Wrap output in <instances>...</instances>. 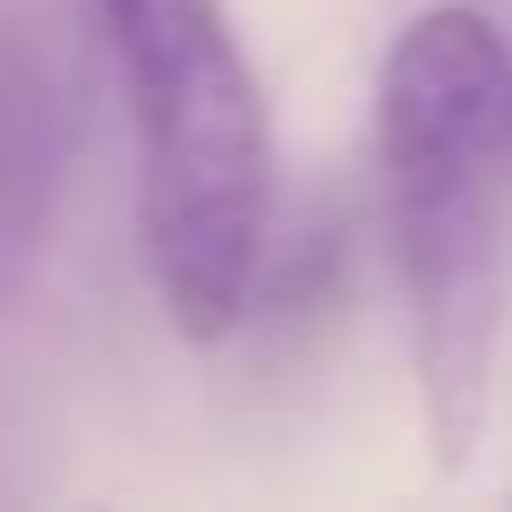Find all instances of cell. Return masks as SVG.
Wrapping results in <instances>:
<instances>
[{
    "mask_svg": "<svg viewBox=\"0 0 512 512\" xmlns=\"http://www.w3.org/2000/svg\"><path fill=\"white\" fill-rule=\"evenodd\" d=\"M376 180L427 453L461 470L495 410L512 299V43L487 9L444 0L393 35L376 77Z\"/></svg>",
    "mask_w": 512,
    "mask_h": 512,
    "instance_id": "cell-1",
    "label": "cell"
},
{
    "mask_svg": "<svg viewBox=\"0 0 512 512\" xmlns=\"http://www.w3.org/2000/svg\"><path fill=\"white\" fill-rule=\"evenodd\" d=\"M137 128V239L188 342L248 325L274 239V111L222 0H94Z\"/></svg>",
    "mask_w": 512,
    "mask_h": 512,
    "instance_id": "cell-2",
    "label": "cell"
}]
</instances>
